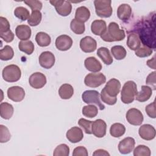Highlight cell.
Returning a JSON list of instances; mask_svg holds the SVG:
<instances>
[{
    "label": "cell",
    "mask_w": 156,
    "mask_h": 156,
    "mask_svg": "<svg viewBox=\"0 0 156 156\" xmlns=\"http://www.w3.org/2000/svg\"><path fill=\"white\" fill-rule=\"evenodd\" d=\"M138 33L143 45L155 49V21L152 23L150 18L143 22L138 28Z\"/></svg>",
    "instance_id": "6da1fadb"
},
{
    "label": "cell",
    "mask_w": 156,
    "mask_h": 156,
    "mask_svg": "<svg viewBox=\"0 0 156 156\" xmlns=\"http://www.w3.org/2000/svg\"><path fill=\"white\" fill-rule=\"evenodd\" d=\"M125 37L124 30L120 29L116 23L111 22L109 23L105 33L101 36V38L106 42H113L122 41Z\"/></svg>",
    "instance_id": "7a4b0ae2"
},
{
    "label": "cell",
    "mask_w": 156,
    "mask_h": 156,
    "mask_svg": "<svg viewBox=\"0 0 156 156\" xmlns=\"http://www.w3.org/2000/svg\"><path fill=\"white\" fill-rule=\"evenodd\" d=\"M138 93L136 84L132 80L127 81L123 85L121 93V100L126 104L133 102Z\"/></svg>",
    "instance_id": "3957f363"
},
{
    "label": "cell",
    "mask_w": 156,
    "mask_h": 156,
    "mask_svg": "<svg viewBox=\"0 0 156 156\" xmlns=\"http://www.w3.org/2000/svg\"><path fill=\"white\" fill-rule=\"evenodd\" d=\"M110 0H95L94 5L96 13L101 18H108L111 16L113 9L111 5Z\"/></svg>",
    "instance_id": "277c9868"
},
{
    "label": "cell",
    "mask_w": 156,
    "mask_h": 156,
    "mask_svg": "<svg viewBox=\"0 0 156 156\" xmlns=\"http://www.w3.org/2000/svg\"><path fill=\"white\" fill-rule=\"evenodd\" d=\"M2 76L4 80L7 82H15L20 80L21 76V71L16 65L6 66L2 70Z\"/></svg>",
    "instance_id": "5b68a950"
},
{
    "label": "cell",
    "mask_w": 156,
    "mask_h": 156,
    "mask_svg": "<svg viewBox=\"0 0 156 156\" xmlns=\"http://www.w3.org/2000/svg\"><path fill=\"white\" fill-rule=\"evenodd\" d=\"M100 94L96 90H86L82 94L83 101L87 104H95L101 110L105 108L104 105L100 100Z\"/></svg>",
    "instance_id": "8992f818"
},
{
    "label": "cell",
    "mask_w": 156,
    "mask_h": 156,
    "mask_svg": "<svg viewBox=\"0 0 156 156\" xmlns=\"http://www.w3.org/2000/svg\"><path fill=\"white\" fill-rule=\"evenodd\" d=\"M105 82L106 77L101 73H89L84 79V83L85 85L91 88L98 87Z\"/></svg>",
    "instance_id": "52a82bcc"
},
{
    "label": "cell",
    "mask_w": 156,
    "mask_h": 156,
    "mask_svg": "<svg viewBox=\"0 0 156 156\" xmlns=\"http://www.w3.org/2000/svg\"><path fill=\"white\" fill-rule=\"evenodd\" d=\"M49 2L55 7L57 13L62 16H66L71 12L72 5L69 1H50Z\"/></svg>",
    "instance_id": "ba28073f"
},
{
    "label": "cell",
    "mask_w": 156,
    "mask_h": 156,
    "mask_svg": "<svg viewBox=\"0 0 156 156\" xmlns=\"http://www.w3.org/2000/svg\"><path fill=\"white\" fill-rule=\"evenodd\" d=\"M126 118L127 122L133 126L141 125L144 119L141 111L135 108H130L126 113Z\"/></svg>",
    "instance_id": "9c48e42d"
},
{
    "label": "cell",
    "mask_w": 156,
    "mask_h": 156,
    "mask_svg": "<svg viewBox=\"0 0 156 156\" xmlns=\"http://www.w3.org/2000/svg\"><path fill=\"white\" fill-rule=\"evenodd\" d=\"M29 85L35 89L43 88L46 83L45 75L40 72H36L30 75L29 79Z\"/></svg>",
    "instance_id": "30bf717a"
},
{
    "label": "cell",
    "mask_w": 156,
    "mask_h": 156,
    "mask_svg": "<svg viewBox=\"0 0 156 156\" xmlns=\"http://www.w3.org/2000/svg\"><path fill=\"white\" fill-rule=\"evenodd\" d=\"M121 88V83L119 80L112 78L106 83L104 87L105 92L111 97H116L119 94Z\"/></svg>",
    "instance_id": "8fae6325"
},
{
    "label": "cell",
    "mask_w": 156,
    "mask_h": 156,
    "mask_svg": "<svg viewBox=\"0 0 156 156\" xmlns=\"http://www.w3.org/2000/svg\"><path fill=\"white\" fill-rule=\"evenodd\" d=\"M39 63L40 66L45 69L51 68L55 61V56L50 51H44L39 56Z\"/></svg>",
    "instance_id": "7c38bea8"
},
{
    "label": "cell",
    "mask_w": 156,
    "mask_h": 156,
    "mask_svg": "<svg viewBox=\"0 0 156 156\" xmlns=\"http://www.w3.org/2000/svg\"><path fill=\"white\" fill-rule=\"evenodd\" d=\"M7 94L8 98L14 102H20L25 97L24 90L19 86H13L9 88Z\"/></svg>",
    "instance_id": "4fadbf2b"
},
{
    "label": "cell",
    "mask_w": 156,
    "mask_h": 156,
    "mask_svg": "<svg viewBox=\"0 0 156 156\" xmlns=\"http://www.w3.org/2000/svg\"><path fill=\"white\" fill-rule=\"evenodd\" d=\"M107 124L105 122L101 119H98L93 121L91 131L92 133L98 138H102L106 134Z\"/></svg>",
    "instance_id": "5bb4252c"
},
{
    "label": "cell",
    "mask_w": 156,
    "mask_h": 156,
    "mask_svg": "<svg viewBox=\"0 0 156 156\" xmlns=\"http://www.w3.org/2000/svg\"><path fill=\"white\" fill-rule=\"evenodd\" d=\"M97 47L96 41L90 36H86L80 41V48L85 53L94 52Z\"/></svg>",
    "instance_id": "9a60e30c"
},
{
    "label": "cell",
    "mask_w": 156,
    "mask_h": 156,
    "mask_svg": "<svg viewBox=\"0 0 156 156\" xmlns=\"http://www.w3.org/2000/svg\"><path fill=\"white\" fill-rule=\"evenodd\" d=\"M138 133L141 138L144 140H152L155 137L156 132L155 128L151 124L142 125L138 130Z\"/></svg>",
    "instance_id": "2e32d148"
},
{
    "label": "cell",
    "mask_w": 156,
    "mask_h": 156,
    "mask_svg": "<svg viewBox=\"0 0 156 156\" xmlns=\"http://www.w3.org/2000/svg\"><path fill=\"white\" fill-rule=\"evenodd\" d=\"M135 141L132 137H126L118 144V150L122 154H128L134 149Z\"/></svg>",
    "instance_id": "e0dca14e"
},
{
    "label": "cell",
    "mask_w": 156,
    "mask_h": 156,
    "mask_svg": "<svg viewBox=\"0 0 156 156\" xmlns=\"http://www.w3.org/2000/svg\"><path fill=\"white\" fill-rule=\"evenodd\" d=\"M56 48L62 51H65L69 49L73 45L72 38L67 35H61L55 40Z\"/></svg>",
    "instance_id": "ac0fdd59"
},
{
    "label": "cell",
    "mask_w": 156,
    "mask_h": 156,
    "mask_svg": "<svg viewBox=\"0 0 156 156\" xmlns=\"http://www.w3.org/2000/svg\"><path fill=\"white\" fill-rule=\"evenodd\" d=\"M66 138L69 141L73 143H76L80 141L83 138L82 130L79 127H73L69 129L66 134Z\"/></svg>",
    "instance_id": "d6986e66"
},
{
    "label": "cell",
    "mask_w": 156,
    "mask_h": 156,
    "mask_svg": "<svg viewBox=\"0 0 156 156\" xmlns=\"http://www.w3.org/2000/svg\"><path fill=\"white\" fill-rule=\"evenodd\" d=\"M84 65L86 69L92 73H98L102 69L101 62L94 57H87L84 61Z\"/></svg>",
    "instance_id": "ffe728a7"
},
{
    "label": "cell",
    "mask_w": 156,
    "mask_h": 156,
    "mask_svg": "<svg viewBox=\"0 0 156 156\" xmlns=\"http://www.w3.org/2000/svg\"><path fill=\"white\" fill-rule=\"evenodd\" d=\"M31 29L27 25L21 24L15 29V34L16 37L22 41L28 40L31 37Z\"/></svg>",
    "instance_id": "44dd1931"
},
{
    "label": "cell",
    "mask_w": 156,
    "mask_h": 156,
    "mask_svg": "<svg viewBox=\"0 0 156 156\" xmlns=\"http://www.w3.org/2000/svg\"><path fill=\"white\" fill-rule=\"evenodd\" d=\"M107 24L103 20H96L93 21L91 25V30L96 35L101 36L107 30Z\"/></svg>",
    "instance_id": "7402d4cb"
},
{
    "label": "cell",
    "mask_w": 156,
    "mask_h": 156,
    "mask_svg": "<svg viewBox=\"0 0 156 156\" xmlns=\"http://www.w3.org/2000/svg\"><path fill=\"white\" fill-rule=\"evenodd\" d=\"M132 15V8L127 4H121L117 9V16L122 21H127Z\"/></svg>",
    "instance_id": "603a6c76"
},
{
    "label": "cell",
    "mask_w": 156,
    "mask_h": 156,
    "mask_svg": "<svg viewBox=\"0 0 156 156\" xmlns=\"http://www.w3.org/2000/svg\"><path fill=\"white\" fill-rule=\"evenodd\" d=\"M152 94V90L151 87L146 85H142L141 91L137 93L135 99L137 101L143 102L149 100Z\"/></svg>",
    "instance_id": "cb8c5ba5"
},
{
    "label": "cell",
    "mask_w": 156,
    "mask_h": 156,
    "mask_svg": "<svg viewBox=\"0 0 156 156\" xmlns=\"http://www.w3.org/2000/svg\"><path fill=\"white\" fill-rule=\"evenodd\" d=\"M14 108L12 104L7 102H1L0 104V115L5 119H9L13 114Z\"/></svg>",
    "instance_id": "d4e9b609"
},
{
    "label": "cell",
    "mask_w": 156,
    "mask_h": 156,
    "mask_svg": "<svg viewBox=\"0 0 156 156\" xmlns=\"http://www.w3.org/2000/svg\"><path fill=\"white\" fill-rule=\"evenodd\" d=\"M90 17V12L87 7L81 6L77 8L75 13V19L84 23L88 20Z\"/></svg>",
    "instance_id": "484cf974"
},
{
    "label": "cell",
    "mask_w": 156,
    "mask_h": 156,
    "mask_svg": "<svg viewBox=\"0 0 156 156\" xmlns=\"http://www.w3.org/2000/svg\"><path fill=\"white\" fill-rule=\"evenodd\" d=\"M97 55L107 65H111L113 62L109 50L105 47L99 48L97 51Z\"/></svg>",
    "instance_id": "4316f807"
},
{
    "label": "cell",
    "mask_w": 156,
    "mask_h": 156,
    "mask_svg": "<svg viewBox=\"0 0 156 156\" xmlns=\"http://www.w3.org/2000/svg\"><path fill=\"white\" fill-rule=\"evenodd\" d=\"M74 94V88L70 84L64 83L58 89V94L63 99H70Z\"/></svg>",
    "instance_id": "83f0119b"
},
{
    "label": "cell",
    "mask_w": 156,
    "mask_h": 156,
    "mask_svg": "<svg viewBox=\"0 0 156 156\" xmlns=\"http://www.w3.org/2000/svg\"><path fill=\"white\" fill-rule=\"evenodd\" d=\"M127 45L129 48L133 51H136L141 46V41L138 34L130 33L129 34L127 39Z\"/></svg>",
    "instance_id": "f1b7e54d"
},
{
    "label": "cell",
    "mask_w": 156,
    "mask_h": 156,
    "mask_svg": "<svg viewBox=\"0 0 156 156\" xmlns=\"http://www.w3.org/2000/svg\"><path fill=\"white\" fill-rule=\"evenodd\" d=\"M35 41L38 46L41 47H46L51 44V38L47 33L39 32L36 34Z\"/></svg>",
    "instance_id": "f546056e"
},
{
    "label": "cell",
    "mask_w": 156,
    "mask_h": 156,
    "mask_svg": "<svg viewBox=\"0 0 156 156\" xmlns=\"http://www.w3.org/2000/svg\"><path fill=\"white\" fill-rule=\"evenodd\" d=\"M125 126L119 122L113 124L110 128V133L115 138H119L122 136L125 133Z\"/></svg>",
    "instance_id": "4dcf8cb0"
},
{
    "label": "cell",
    "mask_w": 156,
    "mask_h": 156,
    "mask_svg": "<svg viewBox=\"0 0 156 156\" xmlns=\"http://www.w3.org/2000/svg\"><path fill=\"white\" fill-rule=\"evenodd\" d=\"M18 48L20 51L27 55H30L34 51V44L30 40L21 41L18 43Z\"/></svg>",
    "instance_id": "1f68e13d"
},
{
    "label": "cell",
    "mask_w": 156,
    "mask_h": 156,
    "mask_svg": "<svg viewBox=\"0 0 156 156\" xmlns=\"http://www.w3.org/2000/svg\"><path fill=\"white\" fill-rule=\"evenodd\" d=\"M111 52L114 58L118 60L124 59L127 54L126 49L121 45H116L112 47Z\"/></svg>",
    "instance_id": "d6a6232c"
},
{
    "label": "cell",
    "mask_w": 156,
    "mask_h": 156,
    "mask_svg": "<svg viewBox=\"0 0 156 156\" xmlns=\"http://www.w3.org/2000/svg\"><path fill=\"white\" fill-rule=\"evenodd\" d=\"M70 28L71 30L77 35L82 34L85 30V24L82 22H80L76 19H73L70 23Z\"/></svg>",
    "instance_id": "836d02e7"
},
{
    "label": "cell",
    "mask_w": 156,
    "mask_h": 156,
    "mask_svg": "<svg viewBox=\"0 0 156 156\" xmlns=\"http://www.w3.org/2000/svg\"><path fill=\"white\" fill-rule=\"evenodd\" d=\"M14 56V51L13 48L9 46H5L0 50V58L2 60L7 61L11 60Z\"/></svg>",
    "instance_id": "e575fe53"
},
{
    "label": "cell",
    "mask_w": 156,
    "mask_h": 156,
    "mask_svg": "<svg viewBox=\"0 0 156 156\" xmlns=\"http://www.w3.org/2000/svg\"><path fill=\"white\" fill-rule=\"evenodd\" d=\"M41 18L42 14L40 11H32V13L30 14V17L27 20V23L30 26H36L40 23Z\"/></svg>",
    "instance_id": "d590c367"
},
{
    "label": "cell",
    "mask_w": 156,
    "mask_h": 156,
    "mask_svg": "<svg viewBox=\"0 0 156 156\" xmlns=\"http://www.w3.org/2000/svg\"><path fill=\"white\" fill-rule=\"evenodd\" d=\"M82 112L83 115H84L85 116L92 118L95 117L98 115V107L93 104L87 105L82 108Z\"/></svg>",
    "instance_id": "8d00e7d4"
},
{
    "label": "cell",
    "mask_w": 156,
    "mask_h": 156,
    "mask_svg": "<svg viewBox=\"0 0 156 156\" xmlns=\"http://www.w3.org/2000/svg\"><path fill=\"white\" fill-rule=\"evenodd\" d=\"M15 16L21 21H26L30 17L29 11L24 7H17L14 10Z\"/></svg>",
    "instance_id": "74e56055"
},
{
    "label": "cell",
    "mask_w": 156,
    "mask_h": 156,
    "mask_svg": "<svg viewBox=\"0 0 156 156\" xmlns=\"http://www.w3.org/2000/svg\"><path fill=\"white\" fill-rule=\"evenodd\" d=\"M69 154V147L66 144H61L57 146L54 151V156H68Z\"/></svg>",
    "instance_id": "f35d334b"
},
{
    "label": "cell",
    "mask_w": 156,
    "mask_h": 156,
    "mask_svg": "<svg viewBox=\"0 0 156 156\" xmlns=\"http://www.w3.org/2000/svg\"><path fill=\"white\" fill-rule=\"evenodd\" d=\"M151 154L150 149L145 145H138L133 151L134 156H150Z\"/></svg>",
    "instance_id": "ab89813d"
},
{
    "label": "cell",
    "mask_w": 156,
    "mask_h": 156,
    "mask_svg": "<svg viewBox=\"0 0 156 156\" xmlns=\"http://www.w3.org/2000/svg\"><path fill=\"white\" fill-rule=\"evenodd\" d=\"M152 52L153 51L151 48L143 45V46H140L138 49H136L135 54L137 57L143 58L150 56L152 54Z\"/></svg>",
    "instance_id": "60d3db41"
},
{
    "label": "cell",
    "mask_w": 156,
    "mask_h": 156,
    "mask_svg": "<svg viewBox=\"0 0 156 156\" xmlns=\"http://www.w3.org/2000/svg\"><path fill=\"white\" fill-rule=\"evenodd\" d=\"M10 138L11 135L8 128L4 125H0V142L6 143L10 140Z\"/></svg>",
    "instance_id": "b9f144b4"
},
{
    "label": "cell",
    "mask_w": 156,
    "mask_h": 156,
    "mask_svg": "<svg viewBox=\"0 0 156 156\" xmlns=\"http://www.w3.org/2000/svg\"><path fill=\"white\" fill-rule=\"evenodd\" d=\"M93 121L87 120L85 118H80L79 121V125L83 129L84 132L87 134H91V127H92Z\"/></svg>",
    "instance_id": "7bdbcfd3"
},
{
    "label": "cell",
    "mask_w": 156,
    "mask_h": 156,
    "mask_svg": "<svg viewBox=\"0 0 156 156\" xmlns=\"http://www.w3.org/2000/svg\"><path fill=\"white\" fill-rule=\"evenodd\" d=\"M101 100L103 102L110 105H113L114 104H116V101H117V98L116 97H111L110 96H108L104 90V89H102L101 90V93L100 94Z\"/></svg>",
    "instance_id": "ee69618b"
},
{
    "label": "cell",
    "mask_w": 156,
    "mask_h": 156,
    "mask_svg": "<svg viewBox=\"0 0 156 156\" xmlns=\"http://www.w3.org/2000/svg\"><path fill=\"white\" fill-rule=\"evenodd\" d=\"M24 2L31 9L32 11H35V10L40 11L42 9L43 5L41 2L40 1L27 0V1H24Z\"/></svg>",
    "instance_id": "f6af8a7d"
},
{
    "label": "cell",
    "mask_w": 156,
    "mask_h": 156,
    "mask_svg": "<svg viewBox=\"0 0 156 156\" xmlns=\"http://www.w3.org/2000/svg\"><path fill=\"white\" fill-rule=\"evenodd\" d=\"M10 26L7 18L1 16L0 17V33H3L10 30Z\"/></svg>",
    "instance_id": "bcb514c9"
},
{
    "label": "cell",
    "mask_w": 156,
    "mask_h": 156,
    "mask_svg": "<svg viewBox=\"0 0 156 156\" xmlns=\"http://www.w3.org/2000/svg\"><path fill=\"white\" fill-rule=\"evenodd\" d=\"M145 111L147 115L151 118H155V101L149 104L145 107Z\"/></svg>",
    "instance_id": "7dc6e473"
},
{
    "label": "cell",
    "mask_w": 156,
    "mask_h": 156,
    "mask_svg": "<svg viewBox=\"0 0 156 156\" xmlns=\"http://www.w3.org/2000/svg\"><path fill=\"white\" fill-rule=\"evenodd\" d=\"M0 37L1 39H2L4 41L7 43H10L14 39V34L11 30H10L5 32L0 33Z\"/></svg>",
    "instance_id": "c3c4849f"
},
{
    "label": "cell",
    "mask_w": 156,
    "mask_h": 156,
    "mask_svg": "<svg viewBox=\"0 0 156 156\" xmlns=\"http://www.w3.org/2000/svg\"><path fill=\"white\" fill-rule=\"evenodd\" d=\"M88 153L87 149L83 146H78L76 147L73 152V156H88Z\"/></svg>",
    "instance_id": "681fc988"
},
{
    "label": "cell",
    "mask_w": 156,
    "mask_h": 156,
    "mask_svg": "<svg viewBox=\"0 0 156 156\" xmlns=\"http://www.w3.org/2000/svg\"><path fill=\"white\" fill-rule=\"evenodd\" d=\"M155 71L152 72L147 77L146 80V84L151 85V87H152L153 90H155Z\"/></svg>",
    "instance_id": "f907efd6"
},
{
    "label": "cell",
    "mask_w": 156,
    "mask_h": 156,
    "mask_svg": "<svg viewBox=\"0 0 156 156\" xmlns=\"http://www.w3.org/2000/svg\"><path fill=\"white\" fill-rule=\"evenodd\" d=\"M93 155L94 156H102V155H110V154L105 150H104V149H98V150H96L94 153L93 154Z\"/></svg>",
    "instance_id": "816d5d0a"
},
{
    "label": "cell",
    "mask_w": 156,
    "mask_h": 156,
    "mask_svg": "<svg viewBox=\"0 0 156 156\" xmlns=\"http://www.w3.org/2000/svg\"><path fill=\"white\" fill-rule=\"evenodd\" d=\"M147 65L150 68L155 69V56L153 57V58L151 60H149L147 61Z\"/></svg>",
    "instance_id": "f5cc1de1"
}]
</instances>
